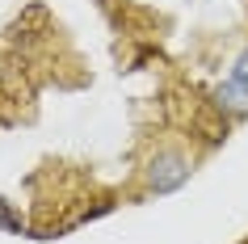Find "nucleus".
<instances>
[{
	"mask_svg": "<svg viewBox=\"0 0 248 244\" xmlns=\"http://www.w3.org/2000/svg\"><path fill=\"white\" fill-rule=\"evenodd\" d=\"M185 177H189V160L181 152H160L147 164V185L156 194H172L177 185H185Z\"/></svg>",
	"mask_w": 248,
	"mask_h": 244,
	"instance_id": "obj_1",
	"label": "nucleus"
},
{
	"mask_svg": "<svg viewBox=\"0 0 248 244\" xmlns=\"http://www.w3.org/2000/svg\"><path fill=\"white\" fill-rule=\"evenodd\" d=\"M232 80H235V84H244V89H248V51L240 55V64H235V76H232Z\"/></svg>",
	"mask_w": 248,
	"mask_h": 244,
	"instance_id": "obj_2",
	"label": "nucleus"
},
{
	"mask_svg": "<svg viewBox=\"0 0 248 244\" xmlns=\"http://www.w3.org/2000/svg\"><path fill=\"white\" fill-rule=\"evenodd\" d=\"M244 244H248V240H244Z\"/></svg>",
	"mask_w": 248,
	"mask_h": 244,
	"instance_id": "obj_3",
	"label": "nucleus"
}]
</instances>
